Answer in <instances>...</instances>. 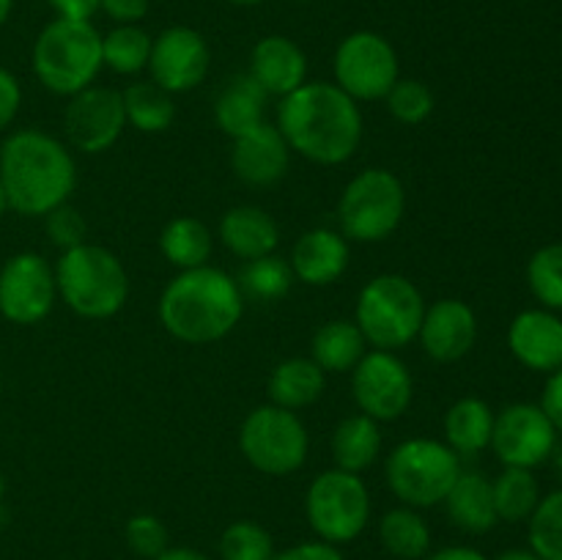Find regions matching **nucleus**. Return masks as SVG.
<instances>
[{
	"mask_svg": "<svg viewBox=\"0 0 562 560\" xmlns=\"http://www.w3.org/2000/svg\"><path fill=\"white\" fill-rule=\"evenodd\" d=\"M291 154L324 168L349 163L362 146L366 121L349 93L335 82L307 80L280 99L278 124Z\"/></svg>",
	"mask_w": 562,
	"mask_h": 560,
	"instance_id": "f257e3e1",
	"label": "nucleus"
},
{
	"mask_svg": "<svg viewBox=\"0 0 562 560\" xmlns=\"http://www.w3.org/2000/svg\"><path fill=\"white\" fill-rule=\"evenodd\" d=\"M157 316L170 338L190 346H209L228 338L245 316V294L225 269H181L168 280L157 302Z\"/></svg>",
	"mask_w": 562,
	"mask_h": 560,
	"instance_id": "f03ea898",
	"label": "nucleus"
},
{
	"mask_svg": "<svg viewBox=\"0 0 562 560\" xmlns=\"http://www.w3.org/2000/svg\"><path fill=\"white\" fill-rule=\"evenodd\" d=\"M5 201L22 217H44L77 190V163L66 143L42 130H16L0 146Z\"/></svg>",
	"mask_w": 562,
	"mask_h": 560,
	"instance_id": "7ed1b4c3",
	"label": "nucleus"
},
{
	"mask_svg": "<svg viewBox=\"0 0 562 560\" xmlns=\"http://www.w3.org/2000/svg\"><path fill=\"white\" fill-rule=\"evenodd\" d=\"M55 283L64 305L88 322L119 316L132 289L124 261L113 250L91 242L60 253L55 264Z\"/></svg>",
	"mask_w": 562,
	"mask_h": 560,
	"instance_id": "20e7f679",
	"label": "nucleus"
},
{
	"mask_svg": "<svg viewBox=\"0 0 562 560\" xmlns=\"http://www.w3.org/2000/svg\"><path fill=\"white\" fill-rule=\"evenodd\" d=\"M33 75L58 97H75L93 86L99 71L104 69L102 60V33L93 27L91 20H64L55 16L42 27L33 42Z\"/></svg>",
	"mask_w": 562,
	"mask_h": 560,
	"instance_id": "39448f33",
	"label": "nucleus"
},
{
	"mask_svg": "<svg viewBox=\"0 0 562 560\" xmlns=\"http://www.w3.org/2000/svg\"><path fill=\"white\" fill-rule=\"evenodd\" d=\"M426 305L415 280L401 272H382L357 294L355 324L371 349L401 351L417 340Z\"/></svg>",
	"mask_w": 562,
	"mask_h": 560,
	"instance_id": "423d86ee",
	"label": "nucleus"
},
{
	"mask_svg": "<svg viewBox=\"0 0 562 560\" xmlns=\"http://www.w3.org/2000/svg\"><path fill=\"white\" fill-rule=\"evenodd\" d=\"M461 470V456H456L445 439L409 437L390 450L384 481L401 505L423 511L442 505Z\"/></svg>",
	"mask_w": 562,
	"mask_h": 560,
	"instance_id": "0eeeda50",
	"label": "nucleus"
},
{
	"mask_svg": "<svg viewBox=\"0 0 562 560\" xmlns=\"http://www.w3.org/2000/svg\"><path fill=\"white\" fill-rule=\"evenodd\" d=\"M338 231L349 242L379 245L404 223L406 187L393 170L368 168L351 176L338 198Z\"/></svg>",
	"mask_w": 562,
	"mask_h": 560,
	"instance_id": "6e6552de",
	"label": "nucleus"
},
{
	"mask_svg": "<svg viewBox=\"0 0 562 560\" xmlns=\"http://www.w3.org/2000/svg\"><path fill=\"white\" fill-rule=\"evenodd\" d=\"M239 450L252 470L272 478L294 475L311 456V434L300 412L261 404L239 426Z\"/></svg>",
	"mask_w": 562,
	"mask_h": 560,
	"instance_id": "1a4fd4ad",
	"label": "nucleus"
},
{
	"mask_svg": "<svg viewBox=\"0 0 562 560\" xmlns=\"http://www.w3.org/2000/svg\"><path fill=\"white\" fill-rule=\"evenodd\" d=\"M371 511V492L362 475L338 467L318 472L305 492L307 525L318 541L335 547L357 541L368 530Z\"/></svg>",
	"mask_w": 562,
	"mask_h": 560,
	"instance_id": "9d476101",
	"label": "nucleus"
},
{
	"mask_svg": "<svg viewBox=\"0 0 562 560\" xmlns=\"http://www.w3.org/2000/svg\"><path fill=\"white\" fill-rule=\"evenodd\" d=\"M335 86L357 104L382 102L401 77V60L393 42L376 31H355L340 38L333 55Z\"/></svg>",
	"mask_w": 562,
	"mask_h": 560,
	"instance_id": "9b49d317",
	"label": "nucleus"
},
{
	"mask_svg": "<svg viewBox=\"0 0 562 560\" xmlns=\"http://www.w3.org/2000/svg\"><path fill=\"white\" fill-rule=\"evenodd\" d=\"M351 399L376 423L401 421L415 401V377L398 351L368 349L351 368Z\"/></svg>",
	"mask_w": 562,
	"mask_h": 560,
	"instance_id": "f8f14e48",
	"label": "nucleus"
},
{
	"mask_svg": "<svg viewBox=\"0 0 562 560\" xmlns=\"http://www.w3.org/2000/svg\"><path fill=\"white\" fill-rule=\"evenodd\" d=\"M488 448L503 461V467L536 470L552 459L554 448H558V428L541 410V404L516 401L494 417Z\"/></svg>",
	"mask_w": 562,
	"mask_h": 560,
	"instance_id": "ddd939ff",
	"label": "nucleus"
},
{
	"mask_svg": "<svg viewBox=\"0 0 562 560\" xmlns=\"http://www.w3.org/2000/svg\"><path fill=\"white\" fill-rule=\"evenodd\" d=\"M58 302L55 267L38 253H16L0 269V313L11 324L44 322Z\"/></svg>",
	"mask_w": 562,
	"mask_h": 560,
	"instance_id": "4468645a",
	"label": "nucleus"
},
{
	"mask_svg": "<svg viewBox=\"0 0 562 560\" xmlns=\"http://www.w3.org/2000/svg\"><path fill=\"white\" fill-rule=\"evenodd\" d=\"M126 130V113L121 91L108 86H88L69 97L64 110L66 141L80 154H104L121 141Z\"/></svg>",
	"mask_w": 562,
	"mask_h": 560,
	"instance_id": "2eb2a0df",
	"label": "nucleus"
},
{
	"mask_svg": "<svg viewBox=\"0 0 562 560\" xmlns=\"http://www.w3.org/2000/svg\"><path fill=\"white\" fill-rule=\"evenodd\" d=\"M212 69V47L195 27L173 25L154 36L148 80L168 93H187L201 86Z\"/></svg>",
	"mask_w": 562,
	"mask_h": 560,
	"instance_id": "dca6fc26",
	"label": "nucleus"
},
{
	"mask_svg": "<svg viewBox=\"0 0 562 560\" xmlns=\"http://www.w3.org/2000/svg\"><path fill=\"white\" fill-rule=\"evenodd\" d=\"M423 351L428 360L439 366L464 360L477 344V313L470 302L442 296V300L426 305L420 333H417Z\"/></svg>",
	"mask_w": 562,
	"mask_h": 560,
	"instance_id": "f3484780",
	"label": "nucleus"
},
{
	"mask_svg": "<svg viewBox=\"0 0 562 560\" xmlns=\"http://www.w3.org/2000/svg\"><path fill=\"white\" fill-rule=\"evenodd\" d=\"M291 168V148L280 130L263 121L256 130L234 137L231 170L247 187H272L285 179Z\"/></svg>",
	"mask_w": 562,
	"mask_h": 560,
	"instance_id": "a211bd4d",
	"label": "nucleus"
},
{
	"mask_svg": "<svg viewBox=\"0 0 562 560\" xmlns=\"http://www.w3.org/2000/svg\"><path fill=\"white\" fill-rule=\"evenodd\" d=\"M508 349L530 371L554 373L562 368V318L549 307L516 313L508 327Z\"/></svg>",
	"mask_w": 562,
	"mask_h": 560,
	"instance_id": "6ab92c4d",
	"label": "nucleus"
},
{
	"mask_svg": "<svg viewBox=\"0 0 562 560\" xmlns=\"http://www.w3.org/2000/svg\"><path fill=\"white\" fill-rule=\"evenodd\" d=\"M351 242L338 228H311L291 247V272L311 289L338 283L351 261Z\"/></svg>",
	"mask_w": 562,
	"mask_h": 560,
	"instance_id": "aec40b11",
	"label": "nucleus"
},
{
	"mask_svg": "<svg viewBox=\"0 0 562 560\" xmlns=\"http://www.w3.org/2000/svg\"><path fill=\"white\" fill-rule=\"evenodd\" d=\"M247 75L269 93V97H289L291 91L307 82V55L294 38L272 36L258 38L250 49V66Z\"/></svg>",
	"mask_w": 562,
	"mask_h": 560,
	"instance_id": "412c9836",
	"label": "nucleus"
},
{
	"mask_svg": "<svg viewBox=\"0 0 562 560\" xmlns=\"http://www.w3.org/2000/svg\"><path fill=\"white\" fill-rule=\"evenodd\" d=\"M217 236L231 256L241 258V261H252V258L278 253L280 225L267 209L241 203V206H231L220 217Z\"/></svg>",
	"mask_w": 562,
	"mask_h": 560,
	"instance_id": "4be33fe9",
	"label": "nucleus"
},
{
	"mask_svg": "<svg viewBox=\"0 0 562 560\" xmlns=\"http://www.w3.org/2000/svg\"><path fill=\"white\" fill-rule=\"evenodd\" d=\"M442 505L448 519L470 536H483L494 530L499 522L497 508H494L492 478L477 470H461Z\"/></svg>",
	"mask_w": 562,
	"mask_h": 560,
	"instance_id": "5701e85b",
	"label": "nucleus"
},
{
	"mask_svg": "<svg viewBox=\"0 0 562 560\" xmlns=\"http://www.w3.org/2000/svg\"><path fill=\"white\" fill-rule=\"evenodd\" d=\"M269 99L272 97L247 71L231 77L220 91L217 102H214V124L234 141V137L245 135V132L256 130L267 121Z\"/></svg>",
	"mask_w": 562,
	"mask_h": 560,
	"instance_id": "b1692460",
	"label": "nucleus"
},
{
	"mask_svg": "<svg viewBox=\"0 0 562 560\" xmlns=\"http://www.w3.org/2000/svg\"><path fill=\"white\" fill-rule=\"evenodd\" d=\"M494 417H497V412L488 406V401L477 399V395H464V399L453 401L442 421L445 445L461 459L477 456L492 445Z\"/></svg>",
	"mask_w": 562,
	"mask_h": 560,
	"instance_id": "393cba45",
	"label": "nucleus"
},
{
	"mask_svg": "<svg viewBox=\"0 0 562 560\" xmlns=\"http://www.w3.org/2000/svg\"><path fill=\"white\" fill-rule=\"evenodd\" d=\"M382 423L362 415V412L344 417V421L335 426L333 439H329L335 467L346 472H357V475H362V472L371 470V467L376 464L379 456H382Z\"/></svg>",
	"mask_w": 562,
	"mask_h": 560,
	"instance_id": "a878e982",
	"label": "nucleus"
},
{
	"mask_svg": "<svg viewBox=\"0 0 562 560\" xmlns=\"http://www.w3.org/2000/svg\"><path fill=\"white\" fill-rule=\"evenodd\" d=\"M324 390H327V373L311 357H289V360L278 362L267 382L269 404H278L291 412L313 406L322 399Z\"/></svg>",
	"mask_w": 562,
	"mask_h": 560,
	"instance_id": "bb28decb",
	"label": "nucleus"
},
{
	"mask_svg": "<svg viewBox=\"0 0 562 560\" xmlns=\"http://www.w3.org/2000/svg\"><path fill=\"white\" fill-rule=\"evenodd\" d=\"M368 349L371 346L355 318H329L311 338V360L324 373H351Z\"/></svg>",
	"mask_w": 562,
	"mask_h": 560,
	"instance_id": "cd10ccee",
	"label": "nucleus"
},
{
	"mask_svg": "<svg viewBox=\"0 0 562 560\" xmlns=\"http://www.w3.org/2000/svg\"><path fill=\"white\" fill-rule=\"evenodd\" d=\"M214 250V234L201 217L192 214H179L168 220L159 231V253L170 267L195 269L206 267Z\"/></svg>",
	"mask_w": 562,
	"mask_h": 560,
	"instance_id": "c85d7f7f",
	"label": "nucleus"
},
{
	"mask_svg": "<svg viewBox=\"0 0 562 560\" xmlns=\"http://www.w3.org/2000/svg\"><path fill=\"white\" fill-rule=\"evenodd\" d=\"M379 544L395 560H423L431 552V527L426 516L409 505H395L384 511L376 527Z\"/></svg>",
	"mask_w": 562,
	"mask_h": 560,
	"instance_id": "c756f323",
	"label": "nucleus"
},
{
	"mask_svg": "<svg viewBox=\"0 0 562 560\" xmlns=\"http://www.w3.org/2000/svg\"><path fill=\"white\" fill-rule=\"evenodd\" d=\"M124 99L126 126L143 132V135H159L170 130L176 119L173 93L159 88L154 80H135L121 91Z\"/></svg>",
	"mask_w": 562,
	"mask_h": 560,
	"instance_id": "7c9ffc66",
	"label": "nucleus"
},
{
	"mask_svg": "<svg viewBox=\"0 0 562 560\" xmlns=\"http://www.w3.org/2000/svg\"><path fill=\"white\" fill-rule=\"evenodd\" d=\"M494 492V508H497L499 522H527L532 511L541 503V486L532 470H521V467H503L497 478L492 481Z\"/></svg>",
	"mask_w": 562,
	"mask_h": 560,
	"instance_id": "2f4dec72",
	"label": "nucleus"
},
{
	"mask_svg": "<svg viewBox=\"0 0 562 560\" xmlns=\"http://www.w3.org/2000/svg\"><path fill=\"white\" fill-rule=\"evenodd\" d=\"M154 36L140 25H115L102 36L104 69L121 77H137L148 69Z\"/></svg>",
	"mask_w": 562,
	"mask_h": 560,
	"instance_id": "473e14b6",
	"label": "nucleus"
},
{
	"mask_svg": "<svg viewBox=\"0 0 562 560\" xmlns=\"http://www.w3.org/2000/svg\"><path fill=\"white\" fill-rule=\"evenodd\" d=\"M236 283H239L245 300L280 302L289 296L291 285L296 283V278L294 272H291L289 258L278 256V253H269V256L245 261Z\"/></svg>",
	"mask_w": 562,
	"mask_h": 560,
	"instance_id": "72a5a7b5",
	"label": "nucleus"
},
{
	"mask_svg": "<svg viewBox=\"0 0 562 560\" xmlns=\"http://www.w3.org/2000/svg\"><path fill=\"white\" fill-rule=\"evenodd\" d=\"M220 560H274L272 533L252 519H236L220 533L217 541Z\"/></svg>",
	"mask_w": 562,
	"mask_h": 560,
	"instance_id": "f704fd0d",
	"label": "nucleus"
},
{
	"mask_svg": "<svg viewBox=\"0 0 562 560\" xmlns=\"http://www.w3.org/2000/svg\"><path fill=\"white\" fill-rule=\"evenodd\" d=\"M527 525L532 552L541 560H562V489L541 497Z\"/></svg>",
	"mask_w": 562,
	"mask_h": 560,
	"instance_id": "c9c22d12",
	"label": "nucleus"
},
{
	"mask_svg": "<svg viewBox=\"0 0 562 560\" xmlns=\"http://www.w3.org/2000/svg\"><path fill=\"white\" fill-rule=\"evenodd\" d=\"M527 285L549 311H562V245H543L527 261Z\"/></svg>",
	"mask_w": 562,
	"mask_h": 560,
	"instance_id": "e433bc0d",
	"label": "nucleus"
},
{
	"mask_svg": "<svg viewBox=\"0 0 562 560\" xmlns=\"http://www.w3.org/2000/svg\"><path fill=\"white\" fill-rule=\"evenodd\" d=\"M382 102L387 104V113L404 126L426 124L437 108V97H434L431 88L415 77H398V82L390 88Z\"/></svg>",
	"mask_w": 562,
	"mask_h": 560,
	"instance_id": "4c0bfd02",
	"label": "nucleus"
},
{
	"mask_svg": "<svg viewBox=\"0 0 562 560\" xmlns=\"http://www.w3.org/2000/svg\"><path fill=\"white\" fill-rule=\"evenodd\" d=\"M124 541L137 558L154 560L170 547V530L159 516L132 514L124 525Z\"/></svg>",
	"mask_w": 562,
	"mask_h": 560,
	"instance_id": "58836bf2",
	"label": "nucleus"
},
{
	"mask_svg": "<svg viewBox=\"0 0 562 560\" xmlns=\"http://www.w3.org/2000/svg\"><path fill=\"white\" fill-rule=\"evenodd\" d=\"M44 228H47L49 242L58 247L60 253L71 250V247L82 245L88 234V223L82 217L80 209H75L71 203H60L58 209H53L49 214H44Z\"/></svg>",
	"mask_w": 562,
	"mask_h": 560,
	"instance_id": "ea45409f",
	"label": "nucleus"
},
{
	"mask_svg": "<svg viewBox=\"0 0 562 560\" xmlns=\"http://www.w3.org/2000/svg\"><path fill=\"white\" fill-rule=\"evenodd\" d=\"M274 560H346V555L340 552V547L327 541H300V544H291V547L280 549L274 555Z\"/></svg>",
	"mask_w": 562,
	"mask_h": 560,
	"instance_id": "a19ab883",
	"label": "nucleus"
},
{
	"mask_svg": "<svg viewBox=\"0 0 562 560\" xmlns=\"http://www.w3.org/2000/svg\"><path fill=\"white\" fill-rule=\"evenodd\" d=\"M20 104H22L20 80H16L9 69L0 66V132H3L5 126H11V121H14L16 113H20Z\"/></svg>",
	"mask_w": 562,
	"mask_h": 560,
	"instance_id": "79ce46f5",
	"label": "nucleus"
},
{
	"mask_svg": "<svg viewBox=\"0 0 562 560\" xmlns=\"http://www.w3.org/2000/svg\"><path fill=\"white\" fill-rule=\"evenodd\" d=\"M148 9H151V0H102L99 5V11H104L115 25H140Z\"/></svg>",
	"mask_w": 562,
	"mask_h": 560,
	"instance_id": "37998d69",
	"label": "nucleus"
},
{
	"mask_svg": "<svg viewBox=\"0 0 562 560\" xmlns=\"http://www.w3.org/2000/svg\"><path fill=\"white\" fill-rule=\"evenodd\" d=\"M541 410L547 412L549 421L554 423L558 434H562V368L549 373L547 388H543L541 395Z\"/></svg>",
	"mask_w": 562,
	"mask_h": 560,
	"instance_id": "c03bdc74",
	"label": "nucleus"
},
{
	"mask_svg": "<svg viewBox=\"0 0 562 560\" xmlns=\"http://www.w3.org/2000/svg\"><path fill=\"white\" fill-rule=\"evenodd\" d=\"M47 3L55 16H64V20H93L102 0H47Z\"/></svg>",
	"mask_w": 562,
	"mask_h": 560,
	"instance_id": "a18cd8bd",
	"label": "nucleus"
},
{
	"mask_svg": "<svg viewBox=\"0 0 562 560\" xmlns=\"http://www.w3.org/2000/svg\"><path fill=\"white\" fill-rule=\"evenodd\" d=\"M423 560H488L481 549L467 547V544H448V547L431 549Z\"/></svg>",
	"mask_w": 562,
	"mask_h": 560,
	"instance_id": "49530a36",
	"label": "nucleus"
},
{
	"mask_svg": "<svg viewBox=\"0 0 562 560\" xmlns=\"http://www.w3.org/2000/svg\"><path fill=\"white\" fill-rule=\"evenodd\" d=\"M154 560H209V555H203L201 549H192V547H173L170 544L162 555H157Z\"/></svg>",
	"mask_w": 562,
	"mask_h": 560,
	"instance_id": "de8ad7c7",
	"label": "nucleus"
},
{
	"mask_svg": "<svg viewBox=\"0 0 562 560\" xmlns=\"http://www.w3.org/2000/svg\"><path fill=\"white\" fill-rule=\"evenodd\" d=\"M497 560H541L532 549H505L503 555H497Z\"/></svg>",
	"mask_w": 562,
	"mask_h": 560,
	"instance_id": "09e8293b",
	"label": "nucleus"
},
{
	"mask_svg": "<svg viewBox=\"0 0 562 560\" xmlns=\"http://www.w3.org/2000/svg\"><path fill=\"white\" fill-rule=\"evenodd\" d=\"M11 9H14V0H0V27H3L5 22H9Z\"/></svg>",
	"mask_w": 562,
	"mask_h": 560,
	"instance_id": "8fccbe9b",
	"label": "nucleus"
},
{
	"mask_svg": "<svg viewBox=\"0 0 562 560\" xmlns=\"http://www.w3.org/2000/svg\"><path fill=\"white\" fill-rule=\"evenodd\" d=\"M231 5H239V9H252V5H261L267 3V0H228Z\"/></svg>",
	"mask_w": 562,
	"mask_h": 560,
	"instance_id": "3c124183",
	"label": "nucleus"
},
{
	"mask_svg": "<svg viewBox=\"0 0 562 560\" xmlns=\"http://www.w3.org/2000/svg\"><path fill=\"white\" fill-rule=\"evenodd\" d=\"M9 209V201H5V190H3V181H0V217H3V212Z\"/></svg>",
	"mask_w": 562,
	"mask_h": 560,
	"instance_id": "603ef678",
	"label": "nucleus"
},
{
	"mask_svg": "<svg viewBox=\"0 0 562 560\" xmlns=\"http://www.w3.org/2000/svg\"><path fill=\"white\" fill-rule=\"evenodd\" d=\"M554 464H558V470H560V475H562V445H558V448H554Z\"/></svg>",
	"mask_w": 562,
	"mask_h": 560,
	"instance_id": "864d4df0",
	"label": "nucleus"
},
{
	"mask_svg": "<svg viewBox=\"0 0 562 560\" xmlns=\"http://www.w3.org/2000/svg\"><path fill=\"white\" fill-rule=\"evenodd\" d=\"M3 494H5V478L3 472H0V500H3Z\"/></svg>",
	"mask_w": 562,
	"mask_h": 560,
	"instance_id": "5fc2aeb1",
	"label": "nucleus"
},
{
	"mask_svg": "<svg viewBox=\"0 0 562 560\" xmlns=\"http://www.w3.org/2000/svg\"><path fill=\"white\" fill-rule=\"evenodd\" d=\"M294 3H311V0H294Z\"/></svg>",
	"mask_w": 562,
	"mask_h": 560,
	"instance_id": "6e6d98bb",
	"label": "nucleus"
},
{
	"mask_svg": "<svg viewBox=\"0 0 562 560\" xmlns=\"http://www.w3.org/2000/svg\"><path fill=\"white\" fill-rule=\"evenodd\" d=\"M0 390H3V377H0Z\"/></svg>",
	"mask_w": 562,
	"mask_h": 560,
	"instance_id": "4d7b16f0",
	"label": "nucleus"
}]
</instances>
